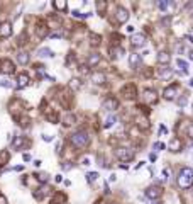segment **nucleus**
Listing matches in <instances>:
<instances>
[{
    "instance_id": "obj_4",
    "label": "nucleus",
    "mask_w": 193,
    "mask_h": 204,
    "mask_svg": "<svg viewBox=\"0 0 193 204\" xmlns=\"http://www.w3.org/2000/svg\"><path fill=\"white\" fill-rule=\"evenodd\" d=\"M161 194H163V189L159 186H149L146 189V197H149L151 201H158Z\"/></svg>"
},
{
    "instance_id": "obj_14",
    "label": "nucleus",
    "mask_w": 193,
    "mask_h": 204,
    "mask_svg": "<svg viewBox=\"0 0 193 204\" xmlns=\"http://www.w3.org/2000/svg\"><path fill=\"white\" fill-rule=\"evenodd\" d=\"M100 60H102L100 53H92L90 56H88V60H86V66L88 68H93V66H97L100 63Z\"/></svg>"
},
{
    "instance_id": "obj_54",
    "label": "nucleus",
    "mask_w": 193,
    "mask_h": 204,
    "mask_svg": "<svg viewBox=\"0 0 193 204\" xmlns=\"http://www.w3.org/2000/svg\"><path fill=\"white\" fill-rule=\"evenodd\" d=\"M190 87H193V78H191V80H190Z\"/></svg>"
},
{
    "instance_id": "obj_1",
    "label": "nucleus",
    "mask_w": 193,
    "mask_h": 204,
    "mask_svg": "<svg viewBox=\"0 0 193 204\" xmlns=\"http://www.w3.org/2000/svg\"><path fill=\"white\" fill-rule=\"evenodd\" d=\"M178 186L181 189H190L193 187V170L190 167H183L178 172Z\"/></svg>"
},
{
    "instance_id": "obj_49",
    "label": "nucleus",
    "mask_w": 193,
    "mask_h": 204,
    "mask_svg": "<svg viewBox=\"0 0 193 204\" xmlns=\"http://www.w3.org/2000/svg\"><path fill=\"white\" fill-rule=\"evenodd\" d=\"M108 180H110V182H115V180H117V175H115V174H112V175H110V179H108Z\"/></svg>"
},
{
    "instance_id": "obj_47",
    "label": "nucleus",
    "mask_w": 193,
    "mask_h": 204,
    "mask_svg": "<svg viewBox=\"0 0 193 204\" xmlns=\"http://www.w3.org/2000/svg\"><path fill=\"white\" fill-rule=\"evenodd\" d=\"M43 139H44V141H53V136H49V135H44V136H43Z\"/></svg>"
},
{
    "instance_id": "obj_21",
    "label": "nucleus",
    "mask_w": 193,
    "mask_h": 204,
    "mask_svg": "<svg viewBox=\"0 0 193 204\" xmlns=\"http://www.w3.org/2000/svg\"><path fill=\"white\" fill-rule=\"evenodd\" d=\"M17 61L21 63V65H27V63H29V53H26V51H19V55H17Z\"/></svg>"
},
{
    "instance_id": "obj_36",
    "label": "nucleus",
    "mask_w": 193,
    "mask_h": 204,
    "mask_svg": "<svg viewBox=\"0 0 193 204\" xmlns=\"http://www.w3.org/2000/svg\"><path fill=\"white\" fill-rule=\"evenodd\" d=\"M186 102H188L186 95H181L180 99H178V105H180V107H185V105H186Z\"/></svg>"
},
{
    "instance_id": "obj_23",
    "label": "nucleus",
    "mask_w": 193,
    "mask_h": 204,
    "mask_svg": "<svg viewBox=\"0 0 193 204\" xmlns=\"http://www.w3.org/2000/svg\"><path fill=\"white\" fill-rule=\"evenodd\" d=\"M75 121H76V117H75L73 114H68V116H64L63 124L64 126H71V124H75Z\"/></svg>"
},
{
    "instance_id": "obj_56",
    "label": "nucleus",
    "mask_w": 193,
    "mask_h": 204,
    "mask_svg": "<svg viewBox=\"0 0 193 204\" xmlns=\"http://www.w3.org/2000/svg\"><path fill=\"white\" fill-rule=\"evenodd\" d=\"M191 19H193V12H191Z\"/></svg>"
},
{
    "instance_id": "obj_41",
    "label": "nucleus",
    "mask_w": 193,
    "mask_h": 204,
    "mask_svg": "<svg viewBox=\"0 0 193 204\" xmlns=\"http://www.w3.org/2000/svg\"><path fill=\"white\" fill-rule=\"evenodd\" d=\"M61 167H63V170H69V169H71V167H73V165H71L69 162H64V163H63V165H61Z\"/></svg>"
},
{
    "instance_id": "obj_33",
    "label": "nucleus",
    "mask_w": 193,
    "mask_h": 204,
    "mask_svg": "<svg viewBox=\"0 0 193 204\" xmlns=\"http://www.w3.org/2000/svg\"><path fill=\"white\" fill-rule=\"evenodd\" d=\"M97 179H98V174H97V172H90V174H86V180H88L90 184L95 182Z\"/></svg>"
},
{
    "instance_id": "obj_39",
    "label": "nucleus",
    "mask_w": 193,
    "mask_h": 204,
    "mask_svg": "<svg viewBox=\"0 0 193 204\" xmlns=\"http://www.w3.org/2000/svg\"><path fill=\"white\" fill-rule=\"evenodd\" d=\"M169 175H171V172H169V169H164L163 170V179L166 180V179H169Z\"/></svg>"
},
{
    "instance_id": "obj_20",
    "label": "nucleus",
    "mask_w": 193,
    "mask_h": 204,
    "mask_svg": "<svg viewBox=\"0 0 193 204\" xmlns=\"http://www.w3.org/2000/svg\"><path fill=\"white\" fill-rule=\"evenodd\" d=\"M122 55H124V48H119V46L110 48V58L112 60H119V58H122Z\"/></svg>"
},
{
    "instance_id": "obj_17",
    "label": "nucleus",
    "mask_w": 193,
    "mask_h": 204,
    "mask_svg": "<svg viewBox=\"0 0 193 204\" xmlns=\"http://www.w3.org/2000/svg\"><path fill=\"white\" fill-rule=\"evenodd\" d=\"M90 80L93 83H97V85H100V83H105V75H103L102 72H93V73L90 75Z\"/></svg>"
},
{
    "instance_id": "obj_46",
    "label": "nucleus",
    "mask_w": 193,
    "mask_h": 204,
    "mask_svg": "<svg viewBox=\"0 0 193 204\" xmlns=\"http://www.w3.org/2000/svg\"><path fill=\"white\" fill-rule=\"evenodd\" d=\"M22 158H24V162H31V155H29V153H24Z\"/></svg>"
},
{
    "instance_id": "obj_52",
    "label": "nucleus",
    "mask_w": 193,
    "mask_h": 204,
    "mask_svg": "<svg viewBox=\"0 0 193 204\" xmlns=\"http://www.w3.org/2000/svg\"><path fill=\"white\" fill-rule=\"evenodd\" d=\"M188 58H190V60H191V61H193V49H191V51H190V53H188Z\"/></svg>"
},
{
    "instance_id": "obj_50",
    "label": "nucleus",
    "mask_w": 193,
    "mask_h": 204,
    "mask_svg": "<svg viewBox=\"0 0 193 204\" xmlns=\"http://www.w3.org/2000/svg\"><path fill=\"white\" fill-rule=\"evenodd\" d=\"M166 133H168V129L164 126H161V135H166Z\"/></svg>"
},
{
    "instance_id": "obj_10",
    "label": "nucleus",
    "mask_w": 193,
    "mask_h": 204,
    "mask_svg": "<svg viewBox=\"0 0 193 204\" xmlns=\"http://www.w3.org/2000/svg\"><path fill=\"white\" fill-rule=\"evenodd\" d=\"M129 10L127 9H124V7H119L117 9V14H115V19H117V22L119 24H125V22L129 21Z\"/></svg>"
},
{
    "instance_id": "obj_9",
    "label": "nucleus",
    "mask_w": 193,
    "mask_h": 204,
    "mask_svg": "<svg viewBox=\"0 0 193 204\" xmlns=\"http://www.w3.org/2000/svg\"><path fill=\"white\" fill-rule=\"evenodd\" d=\"M102 107L105 109V111H108V112H112V111H115V109L119 107V100H117L115 97H107V99L103 100Z\"/></svg>"
},
{
    "instance_id": "obj_3",
    "label": "nucleus",
    "mask_w": 193,
    "mask_h": 204,
    "mask_svg": "<svg viewBox=\"0 0 193 204\" xmlns=\"http://www.w3.org/2000/svg\"><path fill=\"white\" fill-rule=\"evenodd\" d=\"M115 155H117V158L122 160V162H130L134 158V150L125 148V146H119L115 150Z\"/></svg>"
},
{
    "instance_id": "obj_42",
    "label": "nucleus",
    "mask_w": 193,
    "mask_h": 204,
    "mask_svg": "<svg viewBox=\"0 0 193 204\" xmlns=\"http://www.w3.org/2000/svg\"><path fill=\"white\" fill-rule=\"evenodd\" d=\"M154 148H156V150H163L164 145H163V143H159V141H158V143H154Z\"/></svg>"
},
{
    "instance_id": "obj_28",
    "label": "nucleus",
    "mask_w": 193,
    "mask_h": 204,
    "mask_svg": "<svg viewBox=\"0 0 193 204\" xmlns=\"http://www.w3.org/2000/svg\"><path fill=\"white\" fill-rule=\"evenodd\" d=\"M69 87L73 89V90H78V89L82 87V82H80L78 78H71V82H69Z\"/></svg>"
},
{
    "instance_id": "obj_37",
    "label": "nucleus",
    "mask_w": 193,
    "mask_h": 204,
    "mask_svg": "<svg viewBox=\"0 0 193 204\" xmlns=\"http://www.w3.org/2000/svg\"><path fill=\"white\" fill-rule=\"evenodd\" d=\"M47 179H49V175H47V174H39V175H37V180H39V182H47Z\"/></svg>"
},
{
    "instance_id": "obj_6",
    "label": "nucleus",
    "mask_w": 193,
    "mask_h": 204,
    "mask_svg": "<svg viewBox=\"0 0 193 204\" xmlns=\"http://www.w3.org/2000/svg\"><path fill=\"white\" fill-rule=\"evenodd\" d=\"M15 72V66H14V63L10 60H0V73H4V75H10Z\"/></svg>"
},
{
    "instance_id": "obj_5",
    "label": "nucleus",
    "mask_w": 193,
    "mask_h": 204,
    "mask_svg": "<svg viewBox=\"0 0 193 204\" xmlns=\"http://www.w3.org/2000/svg\"><path fill=\"white\" fill-rule=\"evenodd\" d=\"M178 90H180V85L173 83V85H169V87L164 89L163 97H164L166 100H175V99H176V95H178Z\"/></svg>"
},
{
    "instance_id": "obj_43",
    "label": "nucleus",
    "mask_w": 193,
    "mask_h": 204,
    "mask_svg": "<svg viewBox=\"0 0 193 204\" xmlns=\"http://www.w3.org/2000/svg\"><path fill=\"white\" fill-rule=\"evenodd\" d=\"M149 160H151V162H156V160H158V155H156V153H151V155H149Z\"/></svg>"
},
{
    "instance_id": "obj_44",
    "label": "nucleus",
    "mask_w": 193,
    "mask_h": 204,
    "mask_svg": "<svg viewBox=\"0 0 193 204\" xmlns=\"http://www.w3.org/2000/svg\"><path fill=\"white\" fill-rule=\"evenodd\" d=\"M188 136L193 138V124H190V128H188Z\"/></svg>"
},
{
    "instance_id": "obj_13",
    "label": "nucleus",
    "mask_w": 193,
    "mask_h": 204,
    "mask_svg": "<svg viewBox=\"0 0 193 204\" xmlns=\"http://www.w3.org/2000/svg\"><path fill=\"white\" fill-rule=\"evenodd\" d=\"M181 146H183V145H181V139L176 138V136H175V138H171V139H169V143H168V150H169V152H173V153L180 152Z\"/></svg>"
},
{
    "instance_id": "obj_16",
    "label": "nucleus",
    "mask_w": 193,
    "mask_h": 204,
    "mask_svg": "<svg viewBox=\"0 0 193 204\" xmlns=\"http://www.w3.org/2000/svg\"><path fill=\"white\" fill-rule=\"evenodd\" d=\"M141 55H137V53H132L130 56H129V65H130V68H139L141 66Z\"/></svg>"
},
{
    "instance_id": "obj_8",
    "label": "nucleus",
    "mask_w": 193,
    "mask_h": 204,
    "mask_svg": "<svg viewBox=\"0 0 193 204\" xmlns=\"http://www.w3.org/2000/svg\"><path fill=\"white\" fill-rule=\"evenodd\" d=\"M142 99H144V102H147V104H153V102L158 100V94H156V90H153V89H144V90H142Z\"/></svg>"
},
{
    "instance_id": "obj_11",
    "label": "nucleus",
    "mask_w": 193,
    "mask_h": 204,
    "mask_svg": "<svg viewBox=\"0 0 193 204\" xmlns=\"http://www.w3.org/2000/svg\"><path fill=\"white\" fill-rule=\"evenodd\" d=\"M173 75H175V70L169 68V66H164V68H159L158 72V77L161 78V80H171Z\"/></svg>"
},
{
    "instance_id": "obj_30",
    "label": "nucleus",
    "mask_w": 193,
    "mask_h": 204,
    "mask_svg": "<svg viewBox=\"0 0 193 204\" xmlns=\"http://www.w3.org/2000/svg\"><path fill=\"white\" fill-rule=\"evenodd\" d=\"M22 145H24V138H22V136H17V138L12 141V148H21Z\"/></svg>"
},
{
    "instance_id": "obj_7",
    "label": "nucleus",
    "mask_w": 193,
    "mask_h": 204,
    "mask_svg": "<svg viewBox=\"0 0 193 204\" xmlns=\"http://www.w3.org/2000/svg\"><path fill=\"white\" fill-rule=\"evenodd\" d=\"M130 44H132V48H142V46H146V36L142 34V32L134 34L130 38Z\"/></svg>"
},
{
    "instance_id": "obj_2",
    "label": "nucleus",
    "mask_w": 193,
    "mask_h": 204,
    "mask_svg": "<svg viewBox=\"0 0 193 204\" xmlns=\"http://www.w3.org/2000/svg\"><path fill=\"white\" fill-rule=\"evenodd\" d=\"M69 139H71V143H73L76 148H85L86 145L90 143V138H88V135H86L85 131H78V133L71 135Z\"/></svg>"
},
{
    "instance_id": "obj_26",
    "label": "nucleus",
    "mask_w": 193,
    "mask_h": 204,
    "mask_svg": "<svg viewBox=\"0 0 193 204\" xmlns=\"http://www.w3.org/2000/svg\"><path fill=\"white\" fill-rule=\"evenodd\" d=\"M176 65H178V68H181V72H188V63L185 60L178 58V60H176Z\"/></svg>"
},
{
    "instance_id": "obj_53",
    "label": "nucleus",
    "mask_w": 193,
    "mask_h": 204,
    "mask_svg": "<svg viewBox=\"0 0 193 204\" xmlns=\"http://www.w3.org/2000/svg\"><path fill=\"white\" fill-rule=\"evenodd\" d=\"M153 204H163L161 201H153Z\"/></svg>"
},
{
    "instance_id": "obj_22",
    "label": "nucleus",
    "mask_w": 193,
    "mask_h": 204,
    "mask_svg": "<svg viewBox=\"0 0 193 204\" xmlns=\"http://www.w3.org/2000/svg\"><path fill=\"white\" fill-rule=\"evenodd\" d=\"M37 55H39L41 58H53V56H54V53H53L49 48H41V49L37 51Z\"/></svg>"
},
{
    "instance_id": "obj_25",
    "label": "nucleus",
    "mask_w": 193,
    "mask_h": 204,
    "mask_svg": "<svg viewBox=\"0 0 193 204\" xmlns=\"http://www.w3.org/2000/svg\"><path fill=\"white\" fill-rule=\"evenodd\" d=\"M9 152H7V150H2V152H0V165H4V163H7V162H9Z\"/></svg>"
},
{
    "instance_id": "obj_18",
    "label": "nucleus",
    "mask_w": 193,
    "mask_h": 204,
    "mask_svg": "<svg viewBox=\"0 0 193 204\" xmlns=\"http://www.w3.org/2000/svg\"><path fill=\"white\" fill-rule=\"evenodd\" d=\"M0 36H2V38H9V36H12V26H10L9 22H5V24L0 26Z\"/></svg>"
},
{
    "instance_id": "obj_31",
    "label": "nucleus",
    "mask_w": 193,
    "mask_h": 204,
    "mask_svg": "<svg viewBox=\"0 0 193 204\" xmlns=\"http://www.w3.org/2000/svg\"><path fill=\"white\" fill-rule=\"evenodd\" d=\"M53 5H54V9H58V10H66V2H63V0H56Z\"/></svg>"
},
{
    "instance_id": "obj_29",
    "label": "nucleus",
    "mask_w": 193,
    "mask_h": 204,
    "mask_svg": "<svg viewBox=\"0 0 193 204\" xmlns=\"http://www.w3.org/2000/svg\"><path fill=\"white\" fill-rule=\"evenodd\" d=\"M171 7H175V4L173 2H159V9L161 10H168V9H171Z\"/></svg>"
},
{
    "instance_id": "obj_34",
    "label": "nucleus",
    "mask_w": 193,
    "mask_h": 204,
    "mask_svg": "<svg viewBox=\"0 0 193 204\" xmlns=\"http://www.w3.org/2000/svg\"><path fill=\"white\" fill-rule=\"evenodd\" d=\"M137 126L142 128V129H149V122H147L146 119H139V121H137Z\"/></svg>"
},
{
    "instance_id": "obj_35",
    "label": "nucleus",
    "mask_w": 193,
    "mask_h": 204,
    "mask_svg": "<svg viewBox=\"0 0 193 204\" xmlns=\"http://www.w3.org/2000/svg\"><path fill=\"white\" fill-rule=\"evenodd\" d=\"M46 34H47V27H44V26L37 27V36H39V38H44Z\"/></svg>"
},
{
    "instance_id": "obj_45",
    "label": "nucleus",
    "mask_w": 193,
    "mask_h": 204,
    "mask_svg": "<svg viewBox=\"0 0 193 204\" xmlns=\"http://www.w3.org/2000/svg\"><path fill=\"white\" fill-rule=\"evenodd\" d=\"M82 165L88 167V165H90V160H88V158H83V160H82Z\"/></svg>"
},
{
    "instance_id": "obj_40",
    "label": "nucleus",
    "mask_w": 193,
    "mask_h": 204,
    "mask_svg": "<svg viewBox=\"0 0 193 204\" xmlns=\"http://www.w3.org/2000/svg\"><path fill=\"white\" fill-rule=\"evenodd\" d=\"M47 119H49L51 122H56L58 121V116H56V114H47Z\"/></svg>"
},
{
    "instance_id": "obj_48",
    "label": "nucleus",
    "mask_w": 193,
    "mask_h": 204,
    "mask_svg": "<svg viewBox=\"0 0 193 204\" xmlns=\"http://www.w3.org/2000/svg\"><path fill=\"white\" fill-rule=\"evenodd\" d=\"M0 204H7V199H5V196L0 194Z\"/></svg>"
},
{
    "instance_id": "obj_12",
    "label": "nucleus",
    "mask_w": 193,
    "mask_h": 204,
    "mask_svg": "<svg viewBox=\"0 0 193 204\" xmlns=\"http://www.w3.org/2000/svg\"><path fill=\"white\" fill-rule=\"evenodd\" d=\"M122 94H124L125 99H134V97L137 95V89H136V85L129 83V85H125V87L122 89Z\"/></svg>"
},
{
    "instance_id": "obj_51",
    "label": "nucleus",
    "mask_w": 193,
    "mask_h": 204,
    "mask_svg": "<svg viewBox=\"0 0 193 204\" xmlns=\"http://www.w3.org/2000/svg\"><path fill=\"white\" fill-rule=\"evenodd\" d=\"M63 180V175H56V182H61Z\"/></svg>"
},
{
    "instance_id": "obj_24",
    "label": "nucleus",
    "mask_w": 193,
    "mask_h": 204,
    "mask_svg": "<svg viewBox=\"0 0 193 204\" xmlns=\"http://www.w3.org/2000/svg\"><path fill=\"white\" fill-rule=\"evenodd\" d=\"M100 41H102V38H100L98 34H95V32H90V43H92V46H98Z\"/></svg>"
},
{
    "instance_id": "obj_15",
    "label": "nucleus",
    "mask_w": 193,
    "mask_h": 204,
    "mask_svg": "<svg viewBox=\"0 0 193 204\" xmlns=\"http://www.w3.org/2000/svg\"><path fill=\"white\" fill-rule=\"evenodd\" d=\"M169 60H171V55H169L168 51H161V53H158V56H156V61H158L159 65H166L168 66Z\"/></svg>"
},
{
    "instance_id": "obj_32",
    "label": "nucleus",
    "mask_w": 193,
    "mask_h": 204,
    "mask_svg": "<svg viewBox=\"0 0 193 204\" xmlns=\"http://www.w3.org/2000/svg\"><path fill=\"white\" fill-rule=\"evenodd\" d=\"M105 9H107V2L98 0V2H97V10H98L100 14H103V12H105Z\"/></svg>"
},
{
    "instance_id": "obj_19",
    "label": "nucleus",
    "mask_w": 193,
    "mask_h": 204,
    "mask_svg": "<svg viewBox=\"0 0 193 204\" xmlns=\"http://www.w3.org/2000/svg\"><path fill=\"white\" fill-rule=\"evenodd\" d=\"M29 85V75L27 73H21L17 78V89H24Z\"/></svg>"
},
{
    "instance_id": "obj_27",
    "label": "nucleus",
    "mask_w": 193,
    "mask_h": 204,
    "mask_svg": "<svg viewBox=\"0 0 193 204\" xmlns=\"http://www.w3.org/2000/svg\"><path fill=\"white\" fill-rule=\"evenodd\" d=\"M115 122H117V117H115V116H108L107 121L103 122V128H110V126H114Z\"/></svg>"
},
{
    "instance_id": "obj_38",
    "label": "nucleus",
    "mask_w": 193,
    "mask_h": 204,
    "mask_svg": "<svg viewBox=\"0 0 193 204\" xmlns=\"http://www.w3.org/2000/svg\"><path fill=\"white\" fill-rule=\"evenodd\" d=\"M0 87H7V89H10V87H12V83H10L9 80H0Z\"/></svg>"
},
{
    "instance_id": "obj_55",
    "label": "nucleus",
    "mask_w": 193,
    "mask_h": 204,
    "mask_svg": "<svg viewBox=\"0 0 193 204\" xmlns=\"http://www.w3.org/2000/svg\"><path fill=\"white\" fill-rule=\"evenodd\" d=\"M191 109H193V102H191Z\"/></svg>"
}]
</instances>
